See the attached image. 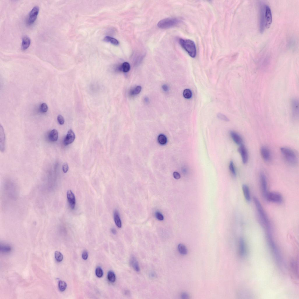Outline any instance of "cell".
Instances as JSON below:
<instances>
[{
  "label": "cell",
  "instance_id": "cell-1",
  "mask_svg": "<svg viewBox=\"0 0 299 299\" xmlns=\"http://www.w3.org/2000/svg\"><path fill=\"white\" fill-rule=\"evenodd\" d=\"M253 200L258 213L260 223L264 228L267 229L268 230H269L270 228V222L267 214L264 210L258 199L254 197Z\"/></svg>",
  "mask_w": 299,
  "mask_h": 299
},
{
  "label": "cell",
  "instance_id": "cell-2",
  "mask_svg": "<svg viewBox=\"0 0 299 299\" xmlns=\"http://www.w3.org/2000/svg\"><path fill=\"white\" fill-rule=\"evenodd\" d=\"M178 42L181 46L192 58L195 57L197 54V49L195 42L189 39L180 38Z\"/></svg>",
  "mask_w": 299,
  "mask_h": 299
},
{
  "label": "cell",
  "instance_id": "cell-3",
  "mask_svg": "<svg viewBox=\"0 0 299 299\" xmlns=\"http://www.w3.org/2000/svg\"><path fill=\"white\" fill-rule=\"evenodd\" d=\"M280 151L285 160L289 164L292 165L297 164L298 157L294 150L289 148L283 147L281 148Z\"/></svg>",
  "mask_w": 299,
  "mask_h": 299
},
{
  "label": "cell",
  "instance_id": "cell-4",
  "mask_svg": "<svg viewBox=\"0 0 299 299\" xmlns=\"http://www.w3.org/2000/svg\"><path fill=\"white\" fill-rule=\"evenodd\" d=\"M181 21L179 19L176 18H169L163 19L159 22L158 27L161 29L171 28L177 25Z\"/></svg>",
  "mask_w": 299,
  "mask_h": 299
},
{
  "label": "cell",
  "instance_id": "cell-5",
  "mask_svg": "<svg viewBox=\"0 0 299 299\" xmlns=\"http://www.w3.org/2000/svg\"><path fill=\"white\" fill-rule=\"evenodd\" d=\"M266 198L268 201L276 203H281L283 201L282 196L276 192L268 193Z\"/></svg>",
  "mask_w": 299,
  "mask_h": 299
},
{
  "label": "cell",
  "instance_id": "cell-6",
  "mask_svg": "<svg viewBox=\"0 0 299 299\" xmlns=\"http://www.w3.org/2000/svg\"><path fill=\"white\" fill-rule=\"evenodd\" d=\"M272 19L271 9L269 6L265 5L264 20L265 27L266 28H269L270 27L272 22Z\"/></svg>",
  "mask_w": 299,
  "mask_h": 299
},
{
  "label": "cell",
  "instance_id": "cell-7",
  "mask_svg": "<svg viewBox=\"0 0 299 299\" xmlns=\"http://www.w3.org/2000/svg\"><path fill=\"white\" fill-rule=\"evenodd\" d=\"M261 187L263 197L266 198L268 193L267 178L264 174L261 173L260 175Z\"/></svg>",
  "mask_w": 299,
  "mask_h": 299
},
{
  "label": "cell",
  "instance_id": "cell-8",
  "mask_svg": "<svg viewBox=\"0 0 299 299\" xmlns=\"http://www.w3.org/2000/svg\"><path fill=\"white\" fill-rule=\"evenodd\" d=\"M39 8L38 6H35L29 13L28 20V23L31 25L36 21L39 12Z\"/></svg>",
  "mask_w": 299,
  "mask_h": 299
},
{
  "label": "cell",
  "instance_id": "cell-9",
  "mask_svg": "<svg viewBox=\"0 0 299 299\" xmlns=\"http://www.w3.org/2000/svg\"><path fill=\"white\" fill-rule=\"evenodd\" d=\"M292 116L294 118L296 119L299 116V103L297 99H292L291 101Z\"/></svg>",
  "mask_w": 299,
  "mask_h": 299
},
{
  "label": "cell",
  "instance_id": "cell-10",
  "mask_svg": "<svg viewBox=\"0 0 299 299\" xmlns=\"http://www.w3.org/2000/svg\"><path fill=\"white\" fill-rule=\"evenodd\" d=\"M75 138V136L73 131L70 129L67 132L66 136L65 137L64 141V144L65 146L68 145L73 142Z\"/></svg>",
  "mask_w": 299,
  "mask_h": 299
},
{
  "label": "cell",
  "instance_id": "cell-11",
  "mask_svg": "<svg viewBox=\"0 0 299 299\" xmlns=\"http://www.w3.org/2000/svg\"><path fill=\"white\" fill-rule=\"evenodd\" d=\"M238 151L242 157V161L243 163L245 164L248 161V154L247 149L243 145L240 146L239 148Z\"/></svg>",
  "mask_w": 299,
  "mask_h": 299
},
{
  "label": "cell",
  "instance_id": "cell-12",
  "mask_svg": "<svg viewBox=\"0 0 299 299\" xmlns=\"http://www.w3.org/2000/svg\"><path fill=\"white\" fill-rule=\"evenodd\" d=\"M67 197L70 207L72 209H74L76 205L75 198L74 194L71 190L67 191Z\"/></svg>",
  "mask_w": 299,
  "mask_h": 299
},
{
  "label": "cell",
  "instance_id": "cell-13",
  "mask_svg": "<svg viewBox=\"0 0 299 299\" xmlns=\"http://www.w3.org/2000/svg\"><path fill=\"white\" fill-rule=\"evenodd\" d=\"M261 153L263 158L265 161H268L271 159V153L268 148L265 147H261L260 150Z\"/></svg>",
  "mask_w": 299,
  "mask_h": 299
},
{
  "label": "cell",
  "instance_id": "cell-14",
  "mask_svg": "<svg viewBox=\"0 0 299 299\" xmlns=\"http://www.w3.org/2000/svg\"><path fill=\"white\" fill-rule=\"evenodd\" d=\"M230 134L231 138L236 143L240 146L243 145V139L237 133L232 131L230 132Z\"/></svg>",
  "mask_w": 299,
  "mask_h": 299
},
{
  "label": "cell",
  "instance_id": "cell-15",
  "mask_svg": "<svg viewBox=\"0 0 299 299\" xmlns=\"http://www.w3.org/2000/svg\"><path fill=\"white\" fill-rule=\"evenodd\" d=\"M0 144H1V152L4 151L5 146V135L3 126L1 125L0 129Z\"/></svg>",
  "mask_w": 299,
  "mask_h": 299
},
{
  "label": "cell",
  "instance_id": "cell-16",
  "mask_svg": "<svg viewBox=\"0 0 299 299\" xmlns=\"http://www.w3.org/2000/svg\"><path fill=\"white\" fill-rule=\"evenodd\" d=\"M130 262L131 266L135 271L139 272L140 271V267L138 261L135 257L132 256L131 257Z\"/></svg>",
  "mask_w": 299,
  "mask_h": 299
},
{
  "label": "cell",
  "instance_id": "cell-17",
  "mask_svg": "<svg viewBox=\"0 0 299 299\" xmlns=\"http://www.w3.org/2000/svg\"><path fill=\"white\" fill-rule=\"evenodd\" d=\"M31 43V40L29 37L25 36L22 39V44L21 45V49L23 51L27 49L30 46Z\"/></svg>",
  "mask_w": 299,
  "mask_h": 299
},
{
  "label": "cell",
  "instance_id": "cell-18",
  "mask_svg": "<svg viewBox=\"0 0 299 299\" xmlns=\"http://www.w3.org/2000/svg\"><path fill=\"white\" fill-rule=\"evenodd\" d=\"M242 189L246 200L247 202H250L251 200V196L248 186L246 184H244L242 186Z\"/></svg>",
  "mask_w": 299,
  "mask_h": 299
},
{
  "label": "cell",
  "instance_id": "cell-19",
  "mask_svg": "<svg viewBox=\"0 0 299 299\" xmlns=\"http://www.w3.org/2000/svg\"><path fill=\"white\" fill-rule=\"evenodd\" d=\"M48 138L49 140L52 142L56 141L58 138V132L56 130H53L49 133Z\"/></svg>",
  "mask_w": 299,
  "mask_h": 299
},
{
  "label": "cell",
  "instance_id": "cell-20",
  "mask_svg": "<svg viewBox=\"0 0 299 299\" xmlns=\"http://www.w3.org/2000/svg\"><path fill=\"white\" fill-rule=\"evenodd\" d=\"M114 218L115 224L119 228H121L122 222L121 219H120L118 212L117 210H115L114 211Z\"/></svg>",
  "mask_w": 299,
  "mask_h": 299
},
{
  "label": "cell",
  "instance_id": "cell-21",
  "mask_svg": "<svg viewBox=\"0 0 299 299\" xmlns=\"http://www.w3.org/2000/svg\"><path fill=\"white\" fill-rule=\"evenodd\" d=\"M130 65L127 62L123 63L119 67L120 70L125 73L127 72L130 71Z\"/></svg>",
  "mask_w": 299,
  "mask_h": 299
},
{
  "label": "cell",
  "instance_id": "cell-22",
  "mask_svg": "<svg viewBox=\"0 0 299 299\" xmlns=\"http://www.w3.org/2000/svg\"><path fill=\"white\" fill-rule=\"evenodd\" d=\"M104 40L106 42H110L115 45H117L119 44V41L116 39L110 36L106 37L104 39Z\"/></svg>",
  "mask_w": 299,
  "mask_h": 299
},
{
  "label": "cell",
  "instance_id": "cell-23",
  "mask_svg": "<svg viewBox=\"0 0 299 299\" xmlns=\"http://www.w3.org/2000/svg\"><path fill=\"white\" fill-rule=\"evenodd\" d=\"M178 250L179 252L181 254L185 255L187 254V249L184 244H178Z\"/></svg>",
  "mask_w": 299,
  "mask_h": 299
},
{
  "label": "cell",
  "instance_id": "cell-24",
  "mask_svg": "<svg viewBox=\"0 0 299 299\" xmlns=\"http://www.w3.org/2000/svg\"><path fill=\"white\" fill-rule=\"evenodd\" d=\"M158 141L159 143L161 145H164L166 143L167 139L165 135L161 134L158 136Z\"/></svg>",
  "mask_w": 299,
  "mask_h": 299
},
{
  "label": "cell",
  "instance_id": "cell-25",
  "mask_svg": "<svg viewBox=\"0 0 299 299\" xmlns=\"http://www.w3.org/2000/svg\"><path fill=\"white\" fill-rule=\"evenodd\" d=\"M239 250L240 254L243 255L245 253V245L243 239H240V241Z\"/></svg>",
  "mask_w": 299,
  "mask_h": 299
},
{
  "label": "cell",
  "instance_id": "cell-26",
  "mask_svg": "<svg viewBox=\"0 0 299 299\" xmlns=\"http://www.w3.org/2000/svg\"><path fill=\"white\" fill-rule=\"evenodd\" d=\"M67 285L66 283L64 281L60 280L59 281L58 287L61 292H64L66 289Z\"/></svg>",
  "mask_w": 299,
  "mask_h": 299
},
{
  "label": "cell",
  "instance_id": "cell-27",
  "mask_svg": "<svg viewBox=\"0 0 299 299\" xmlns=\"http://www.w3.org/2000/svg\"><path fill=\"white\" fill-rule=\"evenodd\" d=\"M55 257L57 261L59 262L62 261L63 259V256L62 253L58 251H56L55 252Z\"/></svg>",
  "mask_w": 299,
  "mask_h": 299
},
{
  "label": "cell",
  "instance_id": "cell-28",
  "mask_svg": "<svg viewBox=\"0 0 299 299\" xmlns=\"http://www.w3.org/2000/svg\"><path fill=\"white\" fill-rule=\"evenodd\" d=\"M108 280L111 282H115L116 280V276L114 273L112 271L108 272Z\"/></svg>",
  "mask_w": 299,
  "mask_h": 299
},
{
  "label": "cell",
  "instance_id": "cell-29",
  "mask_svg": "<svg viewBox=\"0 0 299 299\" xmlns=\"http://www.w3.org/2000/svg\"><path fill=\"white\" fill-rule=\"evenodd\" d=\"M229 168L231 174L232 175L234 176H235L236 175V172L235 168V167L234 163L232 161H231L229 166Z\"/></svg>",
  "mask_w": 299,
  "mask_h": 299
},
{
  "label": "cell",
  "instance_id": "cell-30",
  "mask_svg": "<svg viewBox=\"0 0 299 299\" xmlns=\"http://www.w3.org/2000/svg\"><path fill=\"white\" fill-rule=\"evenodd\" d=\"M142 88L141 86H138L133 90H131L130 92L131 95H134L139 94L141 92Z\"/></svg>",
  "mask_w": 299,
  "mask_h": 299
},
{
  "label": "cell",
  "instance_id": "cell-31",
  "mask_svg": "<svg viewBox=\"0 0 299 299\" xmlns=\"http://www.w3.org/2000/svg\"><path fill=\"white\" fill-rule=\"evenodd\" d=\"M183 96L186 99H189L192 96V92L189 89H185L183 92Z\"/></svg>",
  "mask_w": 299,
  "mask_h": 299
},
{
  "label": "cell",
  "instance_id": "cell-32",
  "mask_svg": "<svg viewBox=\"0 0 299 299\" xmlns=\"http://www.w3.org/2000/svg\"><path fill=\"white\" fill-rule=\"evenodd\" d=\"M96 274L98 278H101L103 275V271L101 268L98 267L96 270Z\"/></svg>",
  "mask_w": 299,
  "mask_h": 299
},
{
  "label": "cell",
  "instance_id": "cell-33",
  "mask_svg": "<svg viewBox=\"0 0 299 299\" xmlns=\"http://www.w3.org/2000/svg\"><path fill=\"white\" fill-rule=\"evenodd\" d=\"M217 116L218 118L224 121L228 122L229 121L228 118L225 115L221 114V113H218Z\"/></svg>",
  "mask_w": 299,
  "mask_h": 299
},
{
  "label": "cell",
  "instance_id": "cell-34",
  "mask_svg": "<svg viewBox=\"0 0 299 299\" xmlns=\"http://www.w3.org/2000/svg\"><path fill=\"white\" fill-rule=\"evenodd\" d=\"M155 215L157 219L160 221H163L164 219L163 216L159 211H156L155 213Z\"/></svg>",
  "mask_w": 299,
  "mask_h": 299
},
{
  "label": "cell",
  "instance_id": "cell-35",
  "mask_svg": "<svg viewBox=\"0 0 299 299\" xmlns=\"http://www.w3.org/2000/svg\"><path fill=\"white\" fill-rule=\"evenodd\" d=\"M57 120L58 123L61 125H63L64 123L65 120L64 117L62 115H58L57 117Z\"/></svg>",
  "mask_w": 299,
  "mask_h": 299
},
{
  "label": "cell",
  "instance_id": "cell-36",
  "mask_svg": "<svg viewBox=\"0 0 299 299\" xmlns=\"http://www.w3.org/2000/svg\"><path fill=\"white\" fill-rule=\"evenodd\" d=\"M41 111L45 113L47 112L48 109L47 105L44 103L41 104Z\"/></svg>",
  "mask_w": 299,
  "mask_h": 299
},
{
  "label": "cell",
  "instance_id": "cell-37",
  "mask_svg": "<svg viewBox=\"0 0 299 299\" xmlns=\"http://www.w3.org/2000/svg\"><path fill=\"white\" fill-rule=\"evenodd\" d=\"M62 169L64 173H66L68 171L69 169V167L68 164L66 163L64 164L63 165Z\"/></svg>",
  "mask_w": 299,
  "mask_h": 299
},
{
  "label": "cell",
  "instance_id": "cell-38",
  "mask_svg": "<svg viewBox=\"0 0 299 299\" xmlns=\"http://www.w3.org/2000/svg\"><path fill=\"white\" fill-rule=\"evenodd\" d=\"M173 175L174 178L176 180H179L181 178L180 174L177 172H174Z\"/></svg>",
  "mask_w": 299,
  "mask_h": 299
},
{
  "label": "cell",
  "instance_id": "cell-39",
  "mask_svg": "<svg viewBox=\"0 0 299 299\" xmlns=\"http://www.w3.org/2000/svg\"><path fill=\"white\" fill-rule=\"evenodd\" d=\"M88 252L86 251H85L83 252L82 254V258L84 260H86L88 259Z\"/></svg>",
  "mask_w": 299,
  "mask_h": 299
},
{
  "label": "cell",
  "instance_id": "cell-40",
  "mask_svg": "<svg viewBox=\"0 0 299 299\" xmlns=\"http://www.w3.org/2000/svg\"><path fill=\"white\" fill-rule=\"evenodd\" d=\"M181 297L183 299H187L189 298V296L187 293L184 292L181 295Z\"/></svg>",
  "mask_w": 299,
  "mask_h": 299
},
{
  "label": "cell",
  "instance_id": "cell-41",
  "mask_svg": "<svg viewBox=\"0 0 299 299\" xmlns=\"http://www.w3.org/2000/svg\"><path fill=\"white\" fill-rule=\"evenodd\" d=\"M162 88L163 90L165 91H167L168 90V88L166 85H164L162 86Z\"/></svg>",
  "mask_w": 299,
  "mask_h": 299
},
{
  "label": "cell",
  "instance_id": "cell-42",
  "mask_svg": "<svg viewBox=\"0 0 299 299\" xmlns=\"http://www.w3.org/2000/svg\"><path fill=\"white\" fill-rule=\"evenodd\" d=\"M3 248L4 250H5L6 252L9 251L11 250V248L10 247H8L7 246H4Z\"/></svg>",
  "mask_w": 299,
  "mask_h": 299
},
{
  "label": "cell",
  "instance_id": "cell-43",
  "mask_svg": "<svg viewBox=\"0 0 299 299\" xmlns=\"http://www.w3.org/2000/svg\"><path fill=\"white\" fill-rule=\"evenodd\" d=\"M111 232H112V233H113V234H116V232H117L116 231V230H115V228H112L111 229Z\"/></svg>",
  "mask_w": 299,
  "mask_h": 299
}]
</instances>
